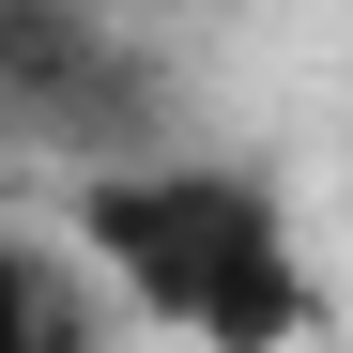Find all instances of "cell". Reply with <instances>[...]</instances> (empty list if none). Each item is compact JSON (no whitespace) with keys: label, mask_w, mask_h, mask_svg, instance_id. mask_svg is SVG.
Segmentation results:
<instances>
[{"label":"cell","mask_w":353,"mask_h":353,"mask_svg":"<svg viewBox=\"0 0 353 353\" xmlns=\"http://www.w3.org/2000/svg\"><path fill=\"white\" fill-rule=\"evenodd\" d=\"M62 261L185 353H307L323 338L307 230H292L276 169H246V154H92L62 200Z\"/></svg>","instance_id":"obj_1"},{"label":"cell","mask_w":353,"mask_h":353,"mask_svg":"<svg viewBox=\"0 0 353 353\" xmlns=\"http://www.w3.org/2000/svg\"><path fill=\"white\" fill-rule=\"evenodd\" d=\"M92 338V276L46 230H0V353H77Z\"/></svg>","instance_id":"obj_2"}]
</instances>
